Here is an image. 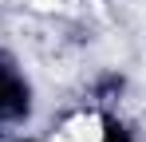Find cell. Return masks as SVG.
Returning <instances> with one entry per match:
<instances>
[{
  "mask_svg": "<svg viewBox=\"0 0 146 142\" xmlns=\"http://www.w3.org/2000/svg\"><path fill=\"white\" fill-rule=\"evenodd\" d=\"M55 138L59 142H142V134L119 107H91L79 99V107L59 115Z\"/></svg>",
  "mask_w": 146,
  "mask_h": 142,
  "instance_id": "6da1fadb",
  "label": "cell"
},
{
  "mask_svg": "<svg viewBox=\"0 0 146 142\" xmlns=\"http://www.w3.org/2000/svg\"><path fill=\"white\" fill-rule=\"evenodd\" d=\"M36 118V83L20 55L0 44V130H24Z\"/></svg>",
  "mask_w": 146,
  "mask_h": 142,
  "instance_id": "7a4b0ae2",
  "label": "cell"
},
{
  "mask_svg": "<svg viewBox=\"0 0 146 142\" xmlns=\"http://www.w3.org/2000/svg\"><path fill=\"white\" fill-rule=\"evenodd\" d=\"M126 91H130V79L119 67H103L91 75V83L83 91V103H91V107H122Z\"/></svg>",
  "mask_w": 146,
  "mask_h": 142,
  "instance_id": "3957f363",
  "label": "cell"
},
{
  "mask_svg": "<svg viewBox=\"0 0 146 142\" xmlns=\"http://www.w3.org/2000/svg\"><path fill=\"white\" fill-rule=\"evenodd\" d=\"M0 142H4V130H0Z\"/></svg>",
  "mask_w": 146,
  "mask_h": 142,
  "instance_id": "277c9868",
  "label": "cell"
}]
</instances>
